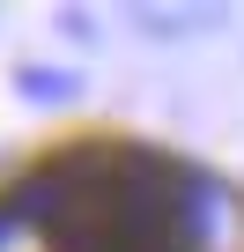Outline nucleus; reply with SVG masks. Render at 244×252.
Instances as JSON below:
<instances>
[{"label":"nucleus","mask_w":244,"mask_h":252,"mask_svg":"<svg viewBox=\"0 0 244 252\" xmlns=\"http://www.w3.org/2000/svg\"><path fill=\"white\" fill-rule=\"evenodd\" d=\"M23 96H74V74H52V67H23L15 74Z\"/></svg>","instance_id":"obj_1"}]
</instances>
